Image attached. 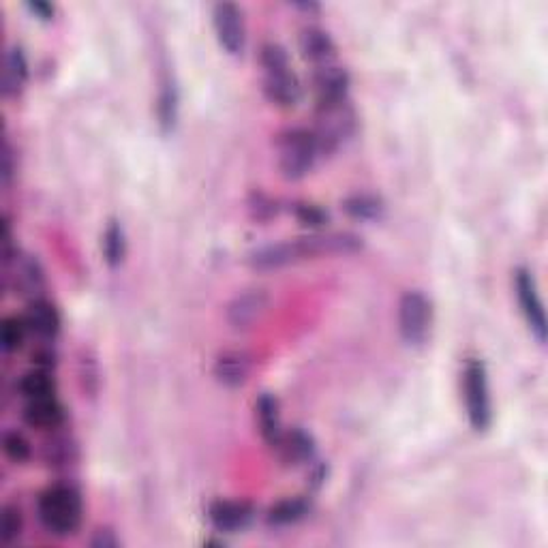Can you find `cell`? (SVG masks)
<instances>
[{
	"mask_svg": "<svg viewBox=\"0 0 548 548\" xmlns=\"http://www.w3.org/2000/svg\"><path fill=\"white\" fill-rule=\"evenodd\" d=\"M37 512H39L41 525L50 534L67 537L76 534L82 523V497L69 484H54L41 493Z\"/></svg>",
	"mask_w": 548,
	"mask_h": 548,
	"instance_id": "7a4b0ae2",
	"label": "cell"
},
{
	"mask_svg": "<svg viewBox=\"0 0 548 548\" xmlns=\"http://www.w3.org/2000/svg\"><path fill=\"white\" fill-rule=\"evenodd\" d=\"M15 287L22 290V294H37L44 287V274H41L39 264L30 258H22L15 270Z\"/></svg>",
	"mask_w": 548,
	"mask_h": 548,
	"instance_id": "7402d4cb",
	"label": "cell"
},
{
	"mask_svg": "<svg viewBox=\"0 0 548 548\" xmlns=\"http://www.w3.org/2000/svg\"><path fill=\"white\" fill-rule=\"evenodd\" d=\"M276 448L281 450V456L287 465H300L307 462L313 456V439L308 438L305 430H291V433L283 435L276 444Z\"/></svg>",
	"mask_w": 548,
	"mask_h": 548,
	"instance_id": "d6986e66",
	"label": "cell"
},
{
	"mask_svg": "<svg viewBox=\"0 0 548 548\" xmlns=\"http://www.w3.org/2000/svg\"><path fill=\"white\" fill-rule=\"evenodd\" d=\"M24 420L35 429H58L62 424V420H65V407L58 403L54 395L44 398H30V401H26Z\"/></svg>",
	"mask_w": 548,
	"mask_h": 548,
	"instance_id": "4fadbf2b",
	"label": "cell"
},
{
	"mask_svg": "<svg viewBox=\"0 0 548 548\" xmlns=\"http://www.w3.org/2000/svg\"><path fill=\"white\" fill-rule=\"evenodd\" d=\"M433 323V308L422 291H405L398 302V332L412 348H418L429 339Z\"/></svg>",
	"mask_w": 548,
	"mask_h": 548,
	"instance_id": "8992f818",
	"label": "cell"
},
{
	"mask_svg": "<svg viewBox=\"0 0 548 548\" xmlns=\"http://www.w3.org/2000/svg\"><path fill=\"white\" fill-rule=\"evenodd\" d=\"M273 201L270 200H266L264 195H255V217H258V219H268V217H273L274 215V209H273Z\"/></svg>",
	"mask_w": 548,
	"mask_h": 548,
	"instance_id": "1f68e13d",
	"label": "cell"
},
{
	"mask_svg": "<svg viewBox=\"0 0 548 548\" xmlns=\"http://www.w3.org/2000/svg\"><path fill=\"white\" fill-rule=\"evenodd\" d=\"M362 249V238L349 232L315 233V236L294 238L255 249L249 255V264L255 270H276L283 266L322 258V255H349Z\"/></svg>",
	"mask_w": 548,
	"mask_h": 548,
	"instance_id": "6da1fadb",
	"label": "cell"
},
{
	"mask_svg": "<svg viewBox=\"0 0 548 548\" xmlns=\"http://www.w3.org/2000/svg\"><path fill=\"white\" fill-rule=\"evenodd\" d=\"M210 520L219 531H241L251 523L253 508L244 502H215L210 505Z\"/></svg>",
	"mask_w": 548,
	"mask_h": 548,
	"instance_id": "5bb4252c",
	"label": "cell"
},
{
	"mask_svg": "<svg viewBox=\"0 0 548 548\" xmlns=\"http://www.w3.org/2000/svg\"><path fill=\"white\" fill-rule=\"evenodd\" d=\"M18 388L24 395L26 401H30V398H44V397L54 395V381H52V377L41 369L30 371V373L22 375Z\"/></svg>",
	"mask_w": 548,
	"mask_h": 548,
	"instance_id": "44dd1931",
	"label": "cell"
},
{
	"mask_svg": "<svg viewBox=\"0 0 548 548\" xmlns=\"http://www.w3.org/2000/svg\"><path fill=\"white\" fill-rule=\"evenodd\" d=\"M270 305V298L264 290H249L238 294L227 307V322L232 328L247 330L259 322Z\"/></svg>",
	"mask_w": 548,
	"mask_h": 548,
	"instance_id": "30bf717a",
	"label": "cell"
},
{
	"mask_svg": "<svg viewBox=\"0 0 548 548\" xmlns=\"http://www.w3.org/2000/svg\"><path fill=\"white\" fill-rule=\"evenodd\" d=\"M462 392H465L467 418L473 430L484 433L493 422V403L488 390L487 366L480 360L471 358L462 371Z\"/></svg>",
	"mask_w": 548,
	"mask_h": 548,
	"instance_id": "277c9868",
	"label": "cell"
},
{
	"mask_svg": "<svg viewBox=\"0 0 548 548\" xmlns=\"http://www.w3.org/2000/svg\"><path fill=\"white\" fill-rule=\"evenodd\" d=\"M159 119L165 127H172L176 120V93L172 86H165L159 97Z\"/></svg>",
	"mask_w": 548,
	"mask_h": 548,
	"instance_id": "f1b7e54d",
	"label": "cell"
},
{
	"mask_svg": "<svg viewBox=\"0 0 548 548\" xmlns=\"http://www.w3.org/2000/svg\"><path fill=\"white\" fill-rule=\"evenodd\" d=\"M296 217L300 219L305 225H322V223H326L328 215L322 209H317V206L313 204H296Z\"/></svg>",
	"mask_w": 548,
	"mask_h": 548,
	"instance_id": "f546056e",
	"label": "cell"
},
{
	"mask_svg": "<svg viewBox=\"0 0 548 548\" xmlns=\"http://www.w3.org/2000/svg\"><path fill=\"white\" fill-rule=\"evenodd\" d=\"M22 531V514L15 505H4L3 508V542L12 544L15 537Z\"/></svg>",
	"mask_w": 548,
	"mask_h": 548,
	"instance_id": "83f0119b",
	"label": "cell"
},
{
	"mask_svg": "<svg viewBox=\"0 0 548 548\" xmlns=\"http://www.w3.org/2000/svg\"><path fill=\"white\" fill-rule=\"evenodd\" d=\"M26 78H29V65L20 47H9L4 54L3 69V94L4 97H18L22 93Z\"/></svg>",
	"mask_w": 548,
	"mask_h": 548,
	"instance_id": "2e32d148",
	"label": "cell"
},
{
	"mask_svg": "<svg viewBox=\"0 0 548 548\" xmlns=\"http://www.w3.org/2000/svg\"><path fill=\"white\" fill-rule=\"evenodd\" d=\"M13 174V152L12 146H9V142L3 143V184L7 187L9 180H12Z\"/></svg>",
	"mask_w": 548,
	"mask_h": 548,
	"instance_id": "4dcf8cb0",
	"label": "cell"
},
{
	"mask_svg": "<svg viewBox=\"0 0 548 548\" xmlns=\"http://www.w3.org/2000/svg\"><path fill=\"white\" fill-rule=\"evenodd\" d=\"M26 323H29V328L33 330L35 334H39V337L44 339L56 337L58 330H61V317H58L54 305H50L47 300H41V298L30 302L29 313H26Z\"/></svg>",
	"mask_w": 548,
	"mask_h": 548,
	"instance_id": "e0dca14e",
	"label": "cell"
},
{
	"mask_svg": "<svg viewBox=\"0 0 548 548\" xmlns=\"http://www.w3.org/2000/svg\"><path fill=\"white\" fill-rule=\"evenodd\" d=\"M29 9H30V12H35L37 15H41L44 20H50L52 15H54V7L44 3V0H35V3H29Z\"/></svg>",
	"mask_w": 548,
	"mask_h": 548,
	"instance_id": "836d02e7",
	"label": "cell"
},
{
	"mask_svg": "<svg viewBox=\"0 0 548 548\" xmlns=\"http://www.w3.org/2000/svg\"><path fill=\"white\" fill-rule=\"evenodd\" d=\"M300 52L315 65H328L334 61L337 54V45H334L332 37L326 30L317 29V26H308L300 33Z\"/></svg>",
	"mask_w": 548,
	"mask_h": 548,
	"instance_id": "9a60e30c",
	"label": "cell"
},
{
	"mask_svg": "<svg viewBox=\"0 0 548 548\" xmlns=\"http://www.w3.org/2000/svg\"><path fill=\"white\" fill-rule=\"evenodd\" d=\"M514 290L516 298H519L520 311L529 323V330L536 334V339L540 343L546 340V313L544 305H542L540 291H537L534 274L527 268H519L514 273Z\"/></svg>",
	"mask_w": 548,
	"mask_h": 548,
	"instance_id": "52a82bcc",
	"label": "cell"
},
{
	"mask_svg": "<svg viewBox=\"0 0 548 548\" xmlns=\"http://www.w3.org/2000/svg\"><path fill=\"white\" fill-rule=\"evenodd\" d=\"M308 505L302 499H283V502L274 503L268 512L270 525H290L300 520L307 514Z\"/></svg>",
	"mask_w": 548,
	"mask_h": 548,
	"instance_id": "cb8c5ba5",
	"label": "cell"
},
{
	"mask_svg": "<svg viewBox=\"0 0 548 548\" xmlns=\"http://www.w3.org/2000/svg\"><path fill=\"white\" fill-rule=\"evenodd\" d=\"M343 209L354 219L375 221L384 215V201L371 193H356L343 201Z\"/></svg>",
	"mask_w": 548,
	"mask_h": 548,
	"instance_id": "ffe728a7",
	"label": "cell"
},
{
	"mask_svg": "<svg viewBox=\"0 0 548 548\" xmlns=\"http://www.w3.org/2000/svg\"><path fill=\"white\" fill-rule=\"evenodd\" d=\"M212 24L223 50L230 54H241L247 41L242 9L233 3H217L212 9Z\"/></svg>",
	"mask_w": 548,
	"mask_h": 548,
	"instance_id": "ba28073f",
	"label": "cell"
},
{
	"mask_svg": "<svg viewBox=\"0 0 548 548\" xmlns=\"http://www.w3.org/2000/svg\"><path fill=\"white\" fill-rule=\"evenodd\" d=\"M313 86L317 93V105L340 103V101H348L349 76L343 67L328 62V65L315 67Z\"/></svg>",
	"mask_w": 548,
	"mask_h": 548,
	"instance_id": "9c48e42d",
	"label": "cell"
},
{
	"mask_svg": "<svg viewBox=\"0 0 548 548\" xmlns=\"http://www.w3.org/2000/svg\"><path fill=\"white\" fill-rule=\"evenodd\" d=\"M4 452L13 462H26L30 459V446L22 433L18 430H9L4 433Z\"/></svg>",
	"mask_w": 548,
	"mask_h": 548,
	"instance_id": "484cf974",
	"label": "cell"
},
{
	"mask_svg": "<svg viewBox=\"0 0 548 548\" xmlns=\"http://www.w3.org/2000/svg\"><path fill=\"white\" fill-rule=\"evenodd\" d=\"M319 157L315 135L308 129H287L279 135V168L285 178L300 180L311 172Z\"/></svg>",
	"mask_w": 548,
	"mask_h": 548,
	"instance_id": "3957f363",
	"label": "cell"
},
{
	"mask_svg": "<svg viewBox=\"0 0 548 548\" xmlns=\"http://www.w3.org/2000/svg\"><path fill=\"white\" fill-rule=\"evenodd\" d=\"M259 61H262L264 71H276V69L290 67V56H287L285 47L279 44H266L262 47V56H259Z\"/></svg>",
	"mask_w": 548,
	"mask_h": 548,
	"instance_id": "4316f807",
	"label": "cell"
},
{
	"mask_svg": "<svg viewBox=\"0 0 548 548\" xmlns=\"http://www.w3.org/2000/svg\"><path fill=\"white\" fill-rule=\"evenodd\" d=\"M264 93L279 108H294L300 101L302 88L294 71L285 67L276 71H264Z\"/></svg>",
	"mask_w": 548,
	"mask_h": 548,
	"instance_id": "8fae6325",
	"label": "cell"
},
{
	"mask_svg": "<svg viewBox=\"0 0 548 548\" xmlns=\"http://www.w3.org/2000/svg\"><path fill=\"white\" fill-rule=\"evenodd\" d=\"M249 375H251V358L244 351H223L215 362L217 381L227 388L242 386L249 380Z\"/></svg>",
	"mask_w": 548,
	"mask_h": 548,
	"instance_id": "7c38bea8",
	"label": "cell"
},
{
	"mask_svg": "<svg viewBox=\"0 0 548 548\" xmlns=\"http://www.w3.org/2000/svg\"><path fill=\"white\" fill-rule=\"evenodd\" d=\"M356 129V114L348 101L317 105V125L313 129L319 154L334 152Z\"/></svg>",
	"mask_w": 548,
	"mask_h": 548,
	"instance_id": "5b68a950",
	"label": "cell"
},
{
	"mask_svg": "<svg viewBox=\"0 0 548 548\" xmlns=\"http://www.w3.org/2000/svg\"><path fill=\"white\" fill-rule=\"evenodd\" d=\"M127 253V241H125V232L116 221H111L108 225V230L103 233V255L105 262L110 266H119L122 264Z\"/></svg>",
	"mask_w": 548,
	"mask_h": 548,
	"instance_id": "603a6c76",
	"label": "cell"
},
{
	"mask_svg": "<svg viewBox=\"0 0 548 548\" xmlns=\"http://www.w3.org/2000/svg\"><path fill=\"white\" fill-rule=\"evenodd\" d=\"M26 330H29V323L26 319L20 317H7L3 322V348L4 351H15L24 345L26 339Z\"/></svg>",
	"mask_w": 548,
	"mask_h": 548,
	"instance_id": "d4e9b609",
	"label": "cell"
},
{
	"mask_svg": "<svg viewBox=\"0 0 548 548\" xmlns=\"http://www.w3.org/2000/svg\"><path fill=\"white\" fill-rule=\"evenodd\" d=\"M93 546L97 548H116L119 546V540L111 536V531H99L97 537L93 540Z\"/></svg>",
	"mask_w": 548,
	"mask_h": 548,
	"instance_id": "d6a6232c",
	"label": "cell"
},
{
	"mask_svg": "<svg viewBox=\"0 0 548 548\" xmlns=\"http://www.w3.org/2000/svg\"><path fill=\"white\" fill-rule=\"evenodd\" d=\"M258 420H259V430H262L264 439L270 446L279 444V439L283 438V430H281V416H279V403L273 395H262L258 401Z\"/></svg>",
	"mask_w": 548,
	"mask_h": 548,
	"instance_id": "ac0fdd59",
	"label": "cell"
}]
</instances>
